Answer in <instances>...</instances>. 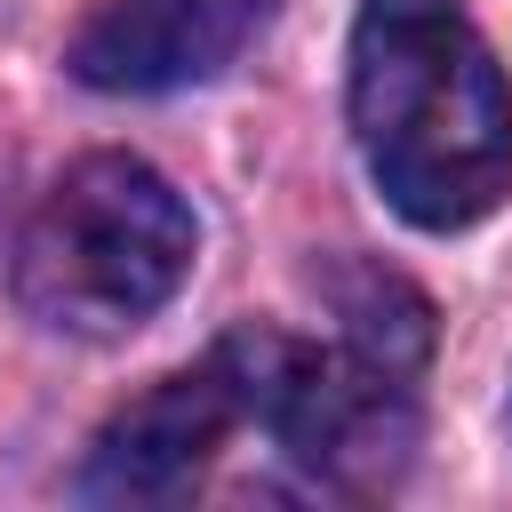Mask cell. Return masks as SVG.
Listing matches in <instances>:
<instances>
[{"label": "cell", "mask_w": 512, "mask_h": 512, "mask_svg": "<svg viewBox=\"0 0 512 512\" xmlns=\"http://www.w3.org/2000/svg\"><path fill=\"white\" fill-rule=\"evenodd\" d=\"M352 136L424 232H464L512 192V88L464 0H360Z\"/></svg>", "instance_id": "1"}, {"label": "cell", "mask_w": 512, "mask_h": 512, "mask_svg": "<svg viewBox=\"0 0 512 512\" xmlns=\"http://www.w3.org/2000/svg\"><path fill=\"white\" fill-rule=\"evenodd\" d=\"M192 272V208L136 152H88L56 176L16 240V296L64 336L152 320Z\"/></svg>", "instance_id": "2"}, {"label": "cell", "mask_w": 512, "mask_h": 512, "mask_svg": "<svg viewBox=\"0 0 512 512\" xmlns=\"http://www.w3.org/2000/svg\"><path fill=\"white\" fill-rule=\"evenodd\" d=\"M216 368L240 416H256L328 488H384L416 456V408L400 376L368 368L360 352H320L280 328H240L216 344Z\"/></svg>", "instance_id": "3"}, {"label": "cell", "mask_w": 512, "mask_h": 512, "mask_svg": "<svg viewBox=\"0 0 512 512\" xmlns=\"http://www.w3.org/2000/svg\"><path fill=\"white\" fill-rule=\"evenodd\" d=\"M272 0H96L72 32V80L104 96H160L216 80L256 32Z\"/></svg>", "instance_id": "4"}, {"label": "cell", "mask_w": 512, "mask_h": 512, "mask_svg": "<svg viewBox=\"0 0 512 512\" xmlns=\"http://www.w3.org/2000/svg\"><path fill=\"white\" fill-rule=\"evenodd\" d=\"M240 424V400L224 384V368H184L144 384L128 408L104 416L96 448H88V496L104 504H168L200 480V464L224 448V432Z\"/></svg>", "instance_id": "5"}, {"label": "cell", "mask_w": 512, "mask_h": 512, "mask_svg": "<svg viewBox=\"0 0 512 512\" xmlns=\"http://www.w3.org/2000/svg\"><path fill=\"white\" fill-rule=\"evenodd\" d=\"M320 296L344 328V352H360L368 368L384 376H416L432 360V304L416 280H400L392 264H368V256H336L320 272Z\"/></svg>", "instance_id": "6"}]
</instances>
